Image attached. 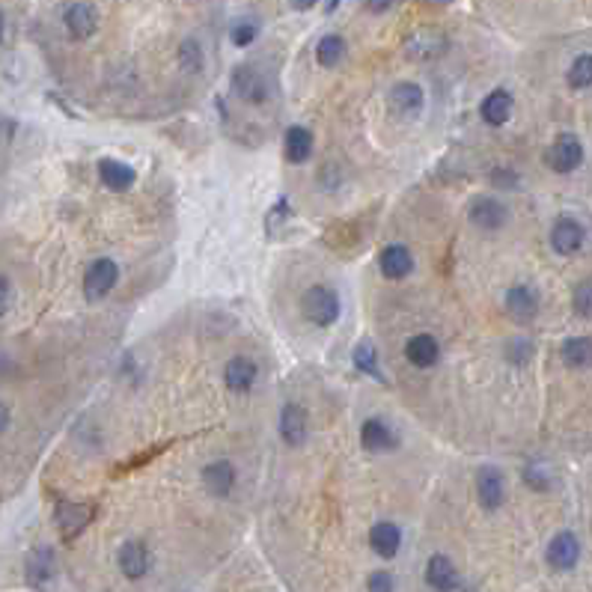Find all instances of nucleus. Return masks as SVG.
<instances>
[{"mask_svg": "<svg viewBox=\"0 0 592 592\" xmlns=\"http://www.w3.org/2000/svg\"><path fill=\"white\" fill-rule=\"evenodd\" d=\"M524 483L530 488H536V492H545V488H550V474L545 471V465H527Z\"/></svg>", "mask_w": 592, "mask_h": 592, "instance_id": "35", "label": "nucleus"}, {"mask_svg": "<svg viewBox=\"0 0 592 592\" xmlns=\"http://www.w3.org/2000/svg\"><path fill=\"white\" fill-rule=\"evenodd\" d=\"M354 366L361 372H366V375H379L381 379V370H379V354H375V349L370 343H361L354 349Z\"/></svg>", "mask_w": 592, "mask_h": 592, "instance_id": "30", "label": "nucleus"}, {"mask_svg": "<svg viewBox=\"0 0 592 592\" xmlns=\"http://www.w3.org/2000/svg\"><path fill=\"white\" fill-rule=\"evenodd\" d=\"M492 182H494L497 188L512 191V188L518 185V173H515L512 167H497V170L492 173Z\"/></svg>", "mask_w": 592, "mask_h": 592, "instance_id": "37", "label": "nucleus"}, {"mask_svg": "<svg viewBox=\"0 0 592 592\" xmlns=\"http://www.w3.org/2000/svg\"><path fill=\"white\" fill-rule=\"evenodd\" d=\"M343 57H345V39L343 36L328 33V36L319 39V45H315V60H319V66L334 69Z\"/></svg>", "mask_w": 592, "mask_h": 592, "instance_id": "28", "label": "nucleus"}, {"mask_svg": "<svg viewBox=\"0 0 592 592\" xmlns=\"http://www.w3.org/2000/svg\"><path fill=\"white\" fill-rule=\"evenodd\" d=\"M99 179H101V185L110 188V191H128L137 182V173L131 164H126V161L101 158L99 161Z\"/></svg>", "mask_w": 592, "mask_h": 592, "instance_id": "18", "label": "nucleus"}, {"mask_svg": "<svg viewBox=\"0 0 592 592\" xmlns=\"http://www.w3.org/2000/svg\"><path fill=\"white\" fill-rule=\"evenodd\" d=\"M569 87L571 89H587L592 87V54H580L569 69Z\"/></svg>", "mask_w": 592, "mask_h": 592, "instance_id": "29", "label": "nucleus"}, {"mask_svg": "<svg viewBox=\"0 0 592 592\" xmlns=\"http://www.w3.org/2000/svg\"><path fill=\"white\" fill-rule=\"evenodd\" d=\"M444 51H446V36L437 33L432 27L417 30V33L408 36V42H405V54L411 60H435V57H441Z\"/></svg>", "mask_w": 592, "mask_h": 592, "instance_id": "9", "label": "nucleus"}, {"mask_svg": "<svg viewBox=\"0 0 592 592\" xmlns=\"http://www.w3.org/2000/svg\"><path fill=\"white\" fill-rule=\"evenodd\" d=\"M366 9H370V13H387V9H390V4H366Z\"/></svg>", "mask_w": 592, "mask_h": 592, "instance_id": "39", "label": "nucleus"}, {"mask_svg": "<svg viewBox=\"0 0 592 592\" xmlns=\"http://www.w3.org/2000/svg\"><path fill=\"white\" fill-rule=\"evenodd\" d=\"M179 66L185 71H200L202 69V48L188 39V42L179 45Z\"/></svg>", "mask_w": 592, "mask_h": 592, "instance_id": "31", "label": "nucleus"}, {"mask_svg": "<svg viewBox=\"0 0 592 592\" xmlns=\"http://www.w3.org/2000/svg\"><path fill=\"white\" fill-rule=\"evenodd\" d=\"M304 307V319L315 328H331V324L340 319V295L331 286H310L301 298Z\"/></svg>", "mask_w": 592, "mask_h": 592, "instance_id": "1", "label": "nucleus"}, {"mask_svg": "<svg viewBox=\"0 0 592 592\" xmlns=\"http://www.w3.org/2000/svg\"><path fill=\"white\" fill-rule=\"evenodd\" d=\"M117 277H119V268H117L114 259H108V257L96 259L87 268V274H84V295H87V301H101L105 295H110V289L117 286Z\"/></svg>", "mask_w": 592, "mask_h": 592, "instance_id": "4", "label": "nucleus"}, {"mask_svg": "<svg viewBox=\"0 0 592 592\" xmlns=\"http://www.w3.org/2000/svg\"><path fill=\"white\" fill-rule=\"evenodd\" d=\"M509 221V211L506 206L500 200L494 197H476L471 202V223L479 230H485V232H494L500 230L503 223Z\"/></svg>", "mask_w": 592, "mask_h": 592, "instance_id": "10", "label": "nucleus"}, {"mask_svg": "<svg viewBox=\"0 0 592 592\" xmlns=\"http://www.w3.org/2000/svg\"><path fill=\"white\" fill-rule=\"evenodd\" d=\"M63 22L71 39H89L96 33L99 27V15H96V6L89 4H69L63 9Z\"/></svg>", "mask_w": 592, "mask_h": 592, "instance_id": "13", "label": "nucleus"}, {"mask_svg": "<svg viewBox=\"0 0 592 592\" xmlns=\"http://www.w3.org/2000/svg\"><path fill=\"white\" fill-rule=\"evenodd\" d=\"M379 268L387 280H402L414 271V257L405 244H390V248L381 250L379 257Z\"/></svg>", "mask_w": 592, "mask_h": 592, "instance_id": "17", "label": "nucleus"}, {"mask_svg": "<svg viewBox=\"0 0 592 592\" xmlns=\"http://www.w3.org/2000/svg\"><path fill=\"white\" fill-rule=\"evenodd\" d=\"M93 522V509L84 503H60L57 506V527L63 539H75L80 530Z\"/></svg>", "mask_w": 592, "mask_h": 592, "instance_id": "20", "label": "nucleus"}, {"mask_svg": "<svg viewBox=\"0 0 592 592\" xmlns=\"http://www.w3.org/2000/svg\"><path fill=\"white\" fill-rule=\"evenodd\" d=\"M370 545H372L375 554L384 557V559L396 557V550H399V545H402L399 527H396L393 522H379L370 530Z\"/></svg>", "mask_w": 592, "mask_h": 592, "instance_id": "25", "label": "nucleus"}, {"mask_svg": "<svg viewBox=\"0 0 592 592\" xmlns=\"http://www.w3.org/2000/svg\"><path fill=\"white\" fill-rule=\"evenodd\" d=\"M503 307L515 324H530L539 315V298L530 286H512V289L506 292Z\"/></svg>", "mask_w": 592, "mask_h": 592, "instance_id": "8", "label": "nucleus"}, {"mask_svg": "<svg viewBox=\"0 0 592 592\" xmlns=\"http://www.w3.org/2000/svg\"><path fill=\"white\" fill-rule=\"evenodd\" d=\"M390 108L402 117H417L423 108V89L414 80H402L390 89Z\"/></svg>", "mask_w": 592, "mask_h": 592, "instance_id": "21", "label": "nucleus"}, {"mask_svg": "<svg viewBox=\"0 0 592 592\" xmlns=\"http://www.w3.org/2000/svg\"><path fill=\"white\" fill-rule=\"evenodd\" d=\"M119 569L128 580H140L146 578V571L152 566V554L143 542H126L119 548Z\"/></svg>", "mask_w": 592, "mask_h": 592, "instance_id": "16", "label": "nucleus"}, {"mask_svg": "<svg viewBox=\"0 0 592 592\" xmlns=\"http://www.w3.org/2000/svg\"><path fill=\"white\" fill-rule=\"evenodd\" d=\"M9 310H13V280L4 274V277H0V313L6 315Z\"/></svg>", "mask_w": 592, "mask_h": 592, "instance_id": "38", "label": "nucleus"}, {"mask_svg": "<svg viewBox=\"0 0 592 592\" xmlns=\"http://www.w3.org/2000/svg\"><path fill=\"white\" fill-rule=\"evenodd\" d=\"M361 444L366 453H390L396 450V444H399V437L393 435V428L387 426L384 420H366L361 426Z\"/></svg>", "mask_w": 592, "mask_h": 592, "instance_id": "15", "label": "nucleus"}, {"mask_svg": "<svg viewBox=\"0 0 592 592\" xmlns=\"http://www.w3.org/2000/svg\"><path fill=\"white\" fill-rule=\"evenodd\" d=\"M479 114H483L488 126H503V122H509V117H512V96H509L506 89H494V93L485 96Z\"/></svg>", "mask_w": 592, "mask_h": 592, "instance_id": "26", "label": "nucleus"}, {"mask_svg": "<svg viewBox=\"0 0 592 592\" xmlns=\"http://www.w3.org/2000/svg\"><path fill=\"white\" fill-rule=\"evenodd\" d=\"M426 584L435 592H456L458 584H462V578H458V569L453 566L450 557L435 554L426 563Z\"/></svg>", "mask_w": 592, "mask_h": 592, "instance_id": "11", "label": "nucleus"}, {"mask_svg": "<svg viewBox=\"0 0 592 592\" xmlns=\"http://www.w3.org/2000/svg\"><path fill=\"white\" fill-rule=\"evenodd\" d=\"M550 248H554L559 257H571V253H578L584 248V227H580L578 221L571 218H563L554 223V230H550Z\"/></svg>", "mask_w": 592, "mask_h": 592, "instance_id": "14", "label": "nucleus"}, {"mask_svg": "<svg viewBox=\"0 0 592 592\" xmlns=\"http://www.w3.org/2000/svg\"><path fill=\"white\" fill-rule=\"evenodd\" d=\"M366 589L370 592H393V575L390 571H372L370 580H366Z\"/></svg>", "mask_w": 592, "mask_h": 592, "instance_id": "36", "label": "nucleus"}, {"mask_svg": "<svg viewBox=\"0 0 592 592\" xmlns=\"http://www.w3.org/2000/svg\"><path fill=\"white\" fill-rule=\"evenodd\" d=\"M476 497L488 512L497 509L506 497V476L500 467H479L476 474Z\"/></svg>", "mask_w": 592, "mask_h": 592, "instance_id": "7", "label": "nucleus"}, {"mask_svg": "<svg viewBox=\"0 0 592 592\" xmlns=\"http://www.w3.org/2000/svg\"><path fill=\"white\" fill-rule=\"evenodd\" d=\"M506 357L512 363H522L524 366L530 357H533V343H530L527 336H515V340L506 345Z\"/></svg>", "mask_w": 592, "mask_h": 592, "instance_id": "33", "label": "nucleus"}, {"mask_svg": "<svg viewBox=\"0 0 592 592\" xmlns=\"http://www.w3.org/2000/svg\"><path fill=\"white\" fill-rule=\"evenodd\" d=\"M283 155L289 164H304L313 155V135L304 126H292L283 135Z\"/></svg>", "mask_w": 592, "mask_h": 592, "instance_id": "23", "label": "nucleus"}, {"mask_svg": "<svg viewBox=\"0 0 592 592\" xmlns=\"http://www.w3.org/2000/svg\"><path fill=\"white\" fill-rule=\"evenodd\" d=\"M563 363L569 370H587L592 363V340L587 336H571L563 343Z\"/></svg>", "mask_w": 592, "mask_h": 592, "instance_id": "27", "label": "nucleus"}, {"mask_svg": "<svg viewBox=\"0 0 592 592\" xmlns=\"http://www.w3.org/2000/svg\"><path fill=\"white\" fill-rule=\"evenodd\" d=\"M405 357L417 370H432L441 361V345H437L432 334H417L405 343Z\"/></svg>", "mask_w": 592, "mask_h": 592, "instance_id": "12", "label": "nucleus"}, {"mask_svg": "<svg viewBox=\"0 0 592 592\" xmlns=\"http://www.w3.org/2000/svg\"><path fill=\"white\" fill-rule=\"evenodd\" d=\"M232 42H236L239 48H244V45H250L253 39L259 36V24L253 22V18H241V22H236L232 24Z\"/></svg>", "mask_w": 592, "mask_h": 592, "instance_id": "32", "label": "nucleus"}, {"mask_svg": "<svg viewBox=\"0 0 592 592\" xmlns=\"http://www.w3.org/2000/svg\"><path fill=\"white\" fill-rule=\"evenodd\" d=\"M57 575V559L51 548H33L27 554V566H24V578L33 589H48L54 584Z\"/></svg>", "mask_w": 592, "mask_h": 592, "instance_id": "5", "label": "nucleus"}, {"mask_svg": "<svg viewBox=\"0 0 592 592\" xmlns=\"http://www.w3.org/2000/svg\"><path fill=\"white\" fill-rule=\"evenodd\" d=\"M575 310L584 315V319H592V280L578 283V289H575Z\"/></svg>", "mask_w": 592, "mask_h": 592, "instance_id": "34", "label": "nucleus"}, {"mask_svg": "<svg viewBox=\"0 0 592 592\" xmlns=\"http://www.w3.org/2000/svg\"><path fill=\"white\" fill-rule=\"evenodd\" d=\"M223 379L232 393H248L253 384H257V363L250 357H232L223 370Z\"/></svg>", "mask_w": 592, "mask_h": 592, "instance_id": "22", "label": "nucleus"}, {"mask_svg": "<svg viewBox=\"0 0 592 592\" xmlns=\"http://www.w3.org/2000/svg\"><path fill=\"white\" fill-rule=\"evenodd\" d=\"M202 485L209 488L214 497H227L236 485V467L230 462H211L202 467Z\"/></svg>", "mask_w": 592, "mask_h": 592, "instance_id": "24", "label": "nucleus"}, {"mask_svg": "<svg viewBox=\"0 0 592 592\" xmlns=\"http://www.w3.org/2000/svg\"><path fill=\"white\" fill-rule=\"evenodd\" d=\"M280 437L289 446H301L304 441H307V414H304V408L301 405H283V411H280Z\"/></svg>", "mask_w": 592, "mask_h": 592, "instance_id": "19", "label": "nucleus"}, {"mask_svg": "<svg viewBox=\"0 0 592 592\" xmlns=\"http://www.w3.org/2000/svg\"><path fill=\"white\" fill-rule=\"evenodd\" d=\"M230 80H232V93L241 101H248V105H265V101L271 99V80L257 66H250V63L236 66Z\"/></svg>", "mask_w": 592, "mask_h": 592, "instance_id": "2", "label": "nucleus"}, {"mask_svg": "<svg viewBox=\"0 0 592 592\" xmlns=\"http://www.w3.org/2000/svg\"><path fill=\"white\" fill-rule=\"evenodd\" d=\"M545 559H548V566H550V569H557V571H569V569H575V566H578V559H580V542H578V536H575V533H569V530H563V533H557V536L548 542Z\"/></svg>", "mask_w": 592, "mask_h": 592, "instance_id": "6", "label": "nucleus"}, {"mask_svg": "<svg viewBox=\"0 0 592 592\" xmlns=\"http://www.w3.org/2000/svg\"><path fill=\"white\" fill-rule=\"evenodd\" d=\"M548 167L554 173H571L584 164V146L575 135H559L545 152Z\"/></svg>", "mask_w": 592, "mask_h": 592, "instance_id": "3", "label": "nucleus"}, {"mask_svg": "<svg viewBox=\"0 0 592 592\" xmlns=\"http://www.w3.org/2000/svg\"><path fill=\"white\" fill-rule=\"evenodd\" d=\"M0 414H4V432H9V408L4 405L0 408Z\"/></svg>", "mask_w": 592, "mask_h": 592, "instance_id": "40", "label": "nucleus"}]
</instances>
